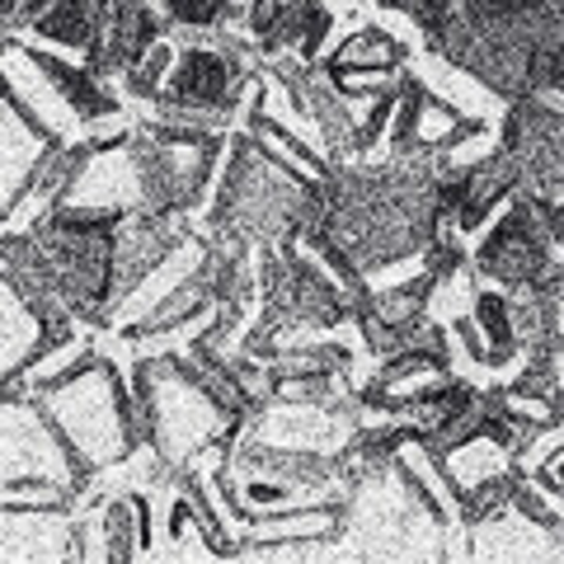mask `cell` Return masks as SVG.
<instances>
[{
	"mask_svg": "<svg viewBox=\"0 0 564 564\" xmlns=\"http://www.w3.org/2000/svg\"><path fill=\"white\" fill-rule=\"evenodd\" d=\"M161 10L170 14L174 29H188V33H217L236 24L231 0H161Z\"/></svg>",
	"mask_w": 564,
	"mask_h": 564,
	"instance_id": "cell-10",
	"label": "cell"
},
{
	"mask_svg": "<svg viewBox=\"0 0 564 564\" xmlns=\"http://www.w3.org/2000/svg\"><path fill=\"white\" fill-rule=\"evenodd\" d=\"M99 527H104V541H109V560L128 564L137 555H147L151 551V494L128 489V494L104 499Z\"/></svg>",
	"mask_w": 564,
	"mask_h": 564,
	"instance_id": "cell-7",
	"label": "cell"
},
{
	"mask_svg": "<svg viewBox=\"0 0 564 564\" xmlns=\"http://www.w3.org/2000/svg\"><path fill=\"white\" fill-rule=\"evenodd\" d=\"M311 184L273 161L269 147L245 128L226 137V170L217 180V203H212V236H236L263 250H292L302 240Z\"/></svg>",
	"mask_w": 564,
	"mask_h": 564,
	"instance_id": "cell-1",
	"label": "cell"
},
{
	"mask_svg": "<svg viewBox=\"0 0 564 564\" xmlns=\"http://www.w3.org/2000/svg\"><path fill=\"white\" fill-rule=\"evenodd\" d=\"M470 321L480 325L485 344L494 348L499 367H508L513 358H522L518 348V325H513V292L508 288H494V282H470Z\"/></svg>",
	"mask_w": 564,
	"mask_h": 564,
	"instance_id": "cell-8",
	"label": "cell"
},
{
	"mask_svg": "<svg viewBox=\"0 0 564 564\" xmlns=\"http://www.w3.org/2000/svg\"><path fill=\"white\" fill-rule=\"evenodd\" d=\"M522 475H532V480L551 494V499H560L564 503V437H560V447L545 456V462H536V466H527Z\"/></svg>",
	"mask_w": 564,
	"mask_h": 564,
	"instance_id": "cell-11",
	"label": "cell"
},
{
	"mask_svg": "<svg viewBox=\"0 0 564 564\" xmlns=\"http://www.w3.org/2000/svg\"><path fill=\"white\" fill-rule=\"evenodd\" d=\"M254 66L226 52L217 39H198L180 47V62H174L170 80H165V95L161 99H174V104H188V109H212V113H236V104L250 85Z\"/></svg>",
	"mask_w": 564,
	"mask_h": 564,
	"instance_id": "cell-4",
	"label": "cell"
},
{
	"mask_svg": "<svg viewBox=\"0 0 564 564\" xmlns=\"http://www.w3.org/2000/svg\"><path fill=\"white\" fill-rule=\"evenodd\" d=\"M20 43V52H24V62L39 70V76L57 90V99L62 104H70V113H76L85 128L90 122H99V118H113L122 104H118V95L104 85V76L90 66V62H76V57H62V52H52V47H39V43H24V39H14Z\"/></svg>",
	"mask_w": 564,
	"mask_h": 564,
	"instance_id": "cell-6",
	"label": "cell"
},
{
	"mask_svg": "<svg viewBox=\"0 0 564 564\" xmlns=\"http://www.w3.org/2000/svg\"><path fill=\"white\" fill-rule=\"evenodd\" d=\"M499 147L518 165V193L560 198L564 193V104L545 95H522L508 104Z\"/></svg>",
	"mask_w": 564,
	"mask_h": 564,
	"instance_id": "cell-3",
	"label": "cell"
},
{
	"mask_svg": "<svg viewBox=\"0 0 564 564\" xmlns=\"http://www.w3.org/2000/svg\"><path fill=\"white\" fill-rule=\"evenodd\" d=\"M470 269L480 282H494V288H536L560 269V240L545 221V207L532 193H513L503 203L499 221L489 231L475 236L470 250Z\"/></svg>",
	"mask_w": 564,
	"mask_h": 564,
	"instance_id": "cell-2",
	"label": "cell"
},
{
	"mask_svg": "<svg viewBox=\"0 0 564 564\" xmlns=\"http://www.w3.org/2000/svg\"><path fill=\"white\" fill-rule=\"evenodd\" d=\"M170 14L161 10V0H113L109 6V29H104V43L90 57V66L99 70L104 80L122 76L147 62V52L155 43L170 39Z\"/></svg>",
	"mask_w": 564,
	"mask_h": 564,
	"instance_id": "cell-5",
	"label": "cell"
},
{
	"mask_svg": "<svg viewBox=\"0 0 564 564\" xmlns=\"http://www.w3.org/2000/svg\"><path fill=\"white\" fill-rule=\"evenodd\" d=\"M377 6H386V10H400V14H404V10L414 6V0H377Z\"/></svg>",
	"mask_w": 564,
	"mask_h": 564,
	"instance_id": "cell-12",
	"label": "cell"
},
{
	"mask_svg": "<svg viewBox=\"0 0 564 564\" xmlns=\"http://www.w3.org/2000/svg\"><path fill=\"white\" fill-rule=\"evenodd\" d=\"M404 57H410V47L400 39H391V33L377 24H362V29H352L321 66L329 76H339V70H400Z\"/></svg>",
	"mask_w": 564,
	"mask_h": 564,
	"instance_id": "cell-9",
	"label": "cell"
}]
</instances>
